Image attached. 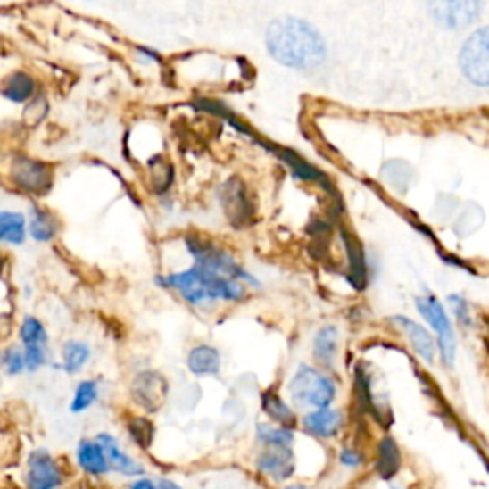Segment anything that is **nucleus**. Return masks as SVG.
<instances>
[{"instance_id": "obj_1", "label": "nucleus", "mask_w": 489, "mask_h": 489, "mask_svg": "<svg viewBox=\"0 0 489 489\" xmlns=\"http://www.w3.org/2000/svg\"><path fill=\"white\" fill-rule=\"evenodd\" d=\"M187 249L195 256V266L159 279V283L178 291L189 304L197 306L219 298L241 301L244 291L237 279H247L256 285V279L216 244L199 237H187Z\"/></svg>"}, {"instance_id": "obj_33", "label": "nucleus", "mask_w": 489, "mask_h": 489, "mask_svg": "<svg viewBox=\"0 0 489 489\" xmlns=\"http://www.w3.org/2000/svg\"><path fill=\"white\" fill-rule=\"evenodd\" d=\"M285 489H306V487L303 484H291V485H287Z\"/></svg>"}, {"instance_id": "obj_32", "label": "nucleus", "mask_w": 489, "mask_h": 489, "mask_svg": "<svg viewBox=\"0 0 489 489\" xmlns=\"http://www.w3.org/2000/svg\"><path fill=\"white\" fill-rule=\"evenodd\" d=\"M157 489H184L178 482H174L170 478H161L157 482Z\"/></svg>"}, {"instance_id": "obj_10", "label": "nucleus", "mask_w": 489, "mask_h": 489, "mask_svg": "<svg viewBox=\"0 0 489 489\" xmlns=\"http://www.w3.org/2000/svg\"><path fill=\"white\" fill-rule=\"evenodd\" d=\"M13 182H16L25 192L43 194L52 186V172L46 165L33 159L20 157L12 167Z\"/></svg>"}, {"instance_id": "obj_15", "label": "nucleus", "mask_w": 489, "mask_h": 489, "mask_svg": "<svg viewBox=\"0 0 489 489\" xmlns=\"http://www.w3.org/2000/svg\"><path fill=\"white\" fill-rule=\"evenodd\" d=\"M394 321L400 323V327L407 333V336H410V343L417 350V354L425 361H432L434 360V343H432L430 335L423 327H420V325H417L415 321L407 319V318H396Z\"/></svg>"}, {"instance_id": "obj_18", "label": "nucleus", "mask_w": 489, "mask_h": 489, "mask_svg": "<svg viewBox=\"0 0 489 489\" xmlns=\"http://www.w3.org/2000/svg\"><path fill=\"white\" fill-rule=\"evenodd\" d=\"M25 239V219L20 212H0V241L20 244Z\"/></svg>"}, {"instance_id": "obj_31", "label": "nucleus", "mask_w": 489, "mask_h": 489, "mask_svg": "<svg viewBox=\"0 0 489 489\" xmlns=\"http://www.w3.org/2000/svg\"><path fill=\"white\" fill-rule=\"evenodd\" d=\"M128 489H157V484H153L149 478H140L128 485Z\"/></svg>"}, {"instance_id": "obj_2", "label": "nucleus", "mask_w": 489, "mask_h": 489, "mask_svg": "<svg viewBox=\"0 0 489 489\" xmlns=\"http://www.w3.org/2000/svg\"><path fill=\"white\" fill-rule=\"evenodd\" d=\"M266 46L278 63L303 71L321 65L327 54L316 27L293 16L278 18L268 25Z\"/></svg>"}, {"instance_id": "obj_21", "label": "nucleus", "mask_w": 489, "mask_h": 489, "mask_svg": "<svg viewBox=\"0 0 489 489\" xmlns=\"http://www.w3.org/2000/svg\"><path fill=\"white\" fill-rule=\"evenodd\" d=\"M336 329L333 327V325H327V327H323L318 335H316V341H314V352H316V358L321 361V363H331L335 354H336Z\"/></svg>"}, {"instance_id": "obj_19", "label": "nucleus", "mask_w": 489, "mask_h": 489, "mask_svg": "<svg viewBox=\"0 0 489 489\" xmlns=\"http://www.w3.org/2000/svg\"><path fill=\"white\" fill-rule=\"evenodd\" d=\"M256 440L264 447H291L294 442V434L291 428L262 423L256 427Z\"/></svg>"}, {"instance_id": "obj_20", "label": "nucleus", "mask_w": 489, "mask_h": 489, "mask_svg": "<svg viewBox=\"0 0 489 489\" xmlns=\"http://www.w3.org/2000/svg\"><path fill=\"white\" fill-rule=\"evenodd\" d=\"M262 407H264L266 415H268L271 420H276V423H279L281 427L289 428V427L294 423V415H293V411L289 410V405L285 403V402L278 396V394H274V392H266L264 396H262Z\"/></svg>"}, {"instance_id": "obj_8", "label": "nucleus", "mask_w": 489, "mask_h": 489, "mask_svg": "<svg viewBox=\"0 0 489 489\" xmlns=\"http://www.w3.org/2000/svg\"><path fill=\"white\" fill-rule=\"evenodd\" d=\"M254 465L262 477L279 484L294 474V455L291 447H266Z\"/></svg>"}, {"instance_id": "obj_14", "label": "nucleus", "mask_w": 489, "mask_h": 489, "mask_svg": "<svg viewBox=\"0 0 489 489\" xmlns=\"http://www.w3.org/2000/svg\"><path fill=\"white\" fill-rule=\"evenodd\" d=\"M187 367L195 375H216L220 371V354L211 346H197L189 352Z\"/></svg>"}, {"instance_id": "obj_26", "label": "nucleus", "mask_w": 489, "mask_h": 489, "mask_svg": "<svg viewBox=\"0 0 489 489\" xmlns=\"http://www.w3.org/2000/svg\"><path fill=\"white\" fill-rule=\"evenodd\" d=\"M20 333H21V343L25 346H45L48 341L45 325L35 318H27L21 325Z\"/></svg>"}, {"instance_id": "obj_11", "label": "nucleus", "mask_w": 489, "mask_h": 489, "mask_svg": "<svg viewBox=\"0 0 489 489\" xmlns=\"http://www.w3.org/2000/svg\"><path fill=\"white\" fill-rule=\"evenodd\" d=\"M96 442L102 445V450L105 452V457L107 460H110L112 465V470L122 474V477H142L144 474V467L140 463H136V460L120 450L119 445V440L115 436H112V434L107 432H102L96 436Z\"/></svg>"}, {"instance_id": "obj_16", "label": "nucleus", "mask_w": 489, "mask_h": 489, "mask_svg": "<svg viewBox=\"0 0 489 489\" xmlns=\"http://www.w3.org/2000/svg\"><path fill=\"white\" fill-rule=\"evenodd\" d=\"M3 94L16 104H23L35 94V80L27 73H13L4 80Z\"/></svg>"}, {"instance_id": "obj_9", "label": "nucleus", "mask_w": 489, "mask_h": 489, "mask_svg": "<svg viewBox=\"0 0 489 489\" xmlns=\"http://www.w3.org/2000/svg\"><path fill=\"white\" fill-rule=\"evenodd\" d=\"M482 3H432L428 10L432 13V20L436 21L443 29H457V27H465L470 21L478 18L482 12Z\"/></svg>"}, {"instance_id": "obj_34", "label": "nucleus", "mask_w": 489, "mask_h": 489, "mask_svg": "<svg viewBox=\"0 0 489 489\" xmlns=\"http://www.w3.org/2000/svg\"><path fill=\"white\" fill-rule=\"evenodd\" d=\"M3 266H4V262H3V258H0V271H3Z\"/></svg>"}, {"instance_id": "obj_7", "label": "nucleus", "mask_w": 489, "mask_h": 489, "mask_svg": "<svg viewBox=\"0 0 489 489\" xmlns=\"http://www.w3.org/2000/svg\"><path fill=\"white\" fill-rule=\"evenodd\" d=\"M167 390L169 386H167L165 377H161L155 371H145L134 378L132 398L142 407V410L155 413L157 410H161L162 403H165Z\"/></svg>"}, {"instance_id": "obj_25", "label": "nucleus", "mask_w": 489, "mask_h": 489, "mask_svg": "<svg viewBox=\"0 0 489 489\" xmlns=\"http://www.w3.org/2000/svg\"><path fill=\"white\" fill-rule=\"evenodd\" d=\"M98 400V385L94 383V380H85V383H80L77 392H75V398H73V403H71V411L73 413H83L87 411L88 407H92L94 403H96Z\"/></svg>"}, {"instance_id": "obj_17", "label": "nucleus", "mask_w": 489, "mask_h": 489, "mask_svg": "<svg viewBox=\"0 0 489 489\" xmlns=\"http://www.w3.org/2000/svg\"><path fill=\"white\" fill-rule=\"evenodd\" d=\"M244 189L241 186V182H229L224 186V195H222V203L224 207L232 205L234 203V209L228 212L229 219H234L236 224H239L244 216H249V203L247 199H244Z\"/></svg>"}, {"instance_id": "obj_30", "label": "nucleus", "mask_w": 489, "mask_h": 489, "mask_svg": "<svg viewBox=\"0 0 489 489\" xmlns=\"http://www.w3.org/2000/svg\"><path fill=\"white\" fill-rule=\"evenodd\" d=\"M341 460H343V463H344L346 467H358V465H360V455H358L356 452L346 450V452H343Z\"/></svg>"}, {"instance_id": "obj_5", "label": "nucleus", "mask_w": 489, "mask_h": 489, "mask_svg": "<svg viewBox=\"0 0 489 489\" xmlns=\"http://www.w3.org/2000/svg\"><path fill=\"white\" fill-rule=\"evenodd\" d=\"M23 482L27 489H60L63 485V470L46 450H35L27 457Z\"/></svg>"}, {"instance_id": "obj_6", "label": "nucleus", "mask_w": 489, "mask_h": 489, "mask_svg": "<svg viewBox=\"0 0 489 489\" xmlns=\"http://www.w3.org/2000/svg\"><path fill=\"white\" fill-rule=\"evenodd\" d=\"M417 310L420 311V316L430 323V327L438 333L442 358L452 365L455 360V335L452 329V323L443 311V306L434 296H419Z\"/></svg>"}, {"instance_id": "obj_4", "label": "nucleus", "mask_w": 489, "mask_h": 489, "mask_svg": "<svg viewBox=\"0 0 489 489\" xmlns=\"http://www.w3.org/2000/svg\"><path fill=\"white\" fill-rule=\"evenodd\" d=\"M463 75L477 87H489V25L474 31L459 52Z\"/></svg>"}, {"instance_id": "obj_28", "label": "nucleus", "mask_w": 489, "mask_h": 489, "mask_svg": "<svg viewBox=\"0 0 489 489\" xmlns=\"http://www.w3.org/2000/svg\"><path fill=\"white\" fill-rule=\"evenodd\" d=\"M25 367L29 371H37L40 365L46 361L45 346H25Z\"/></svg>"}, {"instance_id": "obj_3", "label": "nucleus", "mask_w": 489, "mask_h": 489, "mask_svg": "<svg viewBox=\"0 0 489 489\" xmlns=\"http://www.w3.org/2000/svg\"><path fill=\"white\" fill-rule=\"evenodd\" d=\"M291 398L301 407H314V410H325L335 400V383L314 367L303 365L289 385Z\"/></svg>"}, {"instance_id": "obj_23", "label": "nucleus", "mask_w": 489, "mask_h": 489, "mask_svg": "<svg viewBox=\"0 0 489 489\" xmlns=\"http://www.w3.org/2000/svg\"><path fill=\"white\" fill-rule=\"evenodd\" d=\"M128 434H130V438L134 440L136 445L142 447V450H147V447L152 445V442H153L155 428H153L152 420H149V419L136 417L128 423Z\"/></svg>"}, {"instance_id": "obj_24", "label": "nucleus", "mask_w": 489, "mask_h": 489, "mask_svg": "<svg viewBox=\"0 0 489 489\" xmlns=\"http://www.w3.org/2000/svg\"><path fill=\"white\" fill-rule=\"evenodd\" d=\"M31 236L37 241H50L56 236V222H54L52 214L35 209L33 220H31Z\"/></svg>"}, {"instance_id": "obj_13", "label": "nucleus", "mask_w": 489, "mask_h": 489, "mask_svg": "<svg viewBox=\"0 0 489 489\" xmlns=\"http://www.w3.org/2000/svg\"><path fill=\"white\" fill-rule=\"evenodd\" d=\"M343 425V415L325 407V410H316L308 413L303 419V427L306 432L314 434L318 438H333L335 434L341 430Z\"/></svg>"}, {"instance_id": "obj_22", "label": "nucleus", "mask_w": 489, "mask_h": 489, "mask_svg": "<svg viewBox=\"0 0 489 489\" xmlns=\"http://www.w3.org/2000/svg\"><path fill=\"white\" fill-rule=\"evenodd\" d=\"M90 358V350L83 343H67L63 348V369L77 373Z\"/></svg>"}, {"instance_id": "obj_27", "label": "nucleus", "mask_w": 489, "mask_h": 489, "mask_svg": "<svg viewBox=\"0 0 489 489\" xmlns=\"http://www.w3.org/2000/svg\"><path fill=\"white\" fill-rule=\"evenodd\" d=\"M0 365L4 367V371L10 375H18L25 369V354L18 350H6L3 356H0Z\"/></svg>"}, {"instance_id": "obj_12", "label": "nucleus", "mask_w": 489, "mask_h": 489, "mask_svg": "<svg viewBox=\"0 0 489 489\" xmlns=\"http://www.w3.org/2000/svg\"><path fill=\"white\" fill-rule=\"evenodd\" d=\"M77 463L90 477H105L112 472L110 460L96 440H80L77 447Z\"/></svg>"}, {"instance_id": "obj_29", "label": "nucleus", "mask_w": 489, "mask_h": 489, "mask_svg": "<svg viewBox=\"0 0 489 489\" xmlns=\"http://www.w3.org/2000/svg\"><path fill=\"white\" fill-rule=\"evenodd\" d=\"M450 301L455 304L453 308H455L457 318L463 319V323H468V306H467V303L463 301V298L453 294V296H450Z\"/></svg>"}]
</instances>
